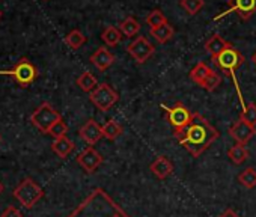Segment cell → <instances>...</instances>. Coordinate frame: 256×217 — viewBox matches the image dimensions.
Masks as SVG:
<instances>
[{
	"label": "cell",
	"instance_id": "obj_1",
	"mask_svg": "<svg viewBox=\"0 0 256 217\" xmlns=\"http://www.w3.org/2000/svg\"><path fill=\"white\" fill-rule=\"evenodd\" d=\"M180 145L186 148L194 158L200 157L218 138L220 133L200 114H193L192 122L181 132L175 133Z\"/></svg>",
	"mask_w": 256,
	"mask_h": 217
},
{
	"label": "cell",
	"instance_id": "obj_2",
	"mask_svg": "<svg viewBox=\"0 0 256 217\" xmlns=\"http://www.w3.org/2000/svg\"><path fill=\"white\" fill-rule=\"evenodd\" d=\"M66 217H132L101 187L94 188Z\"/></svg>",
	"mask_w": 256,
	"mask_h": 217
},
{
	"label": "cell",
	"instance_id": "obj_3",
	"mask_svg": "<svg viewBox=\"0 0 256 217\" xmlns=\"http://www.w3.org/2000/svg\"><path fill=\"white\" fill-rule=\"evenodd\" d=\"M244 60H246L244 56L236 48H234L230 44L216 59H212V62H214V65L217 68H220L223 72H226L229 77H232V80H234V83L236 86L238 95H240V88H238V83H236V78H235V71L244 64Z\"/></svg>",
	"mask_w": 256,
	"mask_h": 217
},
{
	"label": "cell",
	"instance_id": "obj_4",
	"mask_svg": "<svg viewBox=\"0 0 256 217\" xmlns=\"http://www.w3.org/2000/svg\"><path fill=\"white\" fill-rule=\"evenodd\" d=\"M44 196V190L32 178H24L14 190V198L28 210L34 208Z\"/></svg>",
	"mask_w": 256,
	"mask_h": 217
},
{
	"label": "cell",
	"instance_id": "obj_5",
	"mask_svg": "<svg viewBox=\"0 0 256 217\" xmlns=\"http://www.w3.org/2000/svg\"><path fill=\"white\" fill-rule=\"evenodd\" d=\"M0 76H10L12 77L18 86L22 88H28L29 84H32L36 77H38V70L36 66L26 58H22L12 70L10 71H0Z\"/></svg>",
	"mask_w": 256,
	"mask_h": 217
},
{
	"label": "cell",
	"instance_id": "obj_6",
	"mask_svg": "<svg viewBox=\"0 0 256 217\" xmlns=\"http://www.w3.org/2000/svg\"><path fill=\"white\" fill-rule=\"evenodd\" d=\"M60 120V114L50 102H42L30 116L32 124L42 133H48V130Z\"/></svg>",
	"mask_w": 256,
	"mask_h": 217
},
{
	"label": "cell",
	"instance_id": "obj_7",
	"mask_svg": "<svg viewBox=\"0 0 256 217\" xmlns=\"http://www.w3.org/2000/svg\"><path fill=\"white\" fill-rule=\"evenodd\" d=\"M90 102L101 112H108L110 108L118 102L119 95L118 92L108 84V83H100L90 94H89Z\"/></svg>",
	"mask_w": 256,
	"mask_h": 217
},
{
	"label": "cell",
	"instance_id": "obj_8",
	"mask_svg": "<svg viewBox=\"0 0 256 217\" xmlns=\"http://www.w3.org/2000/svg\"><path fill=\"white\" fill-rule=\"evenodd\" d=\"M164 110L168 114V122L174 127L175 133L184 130L193 120V112H190L188 108L182 102H175L172 107H166Z\"/></svg>",
	"mask_w": 256,
	"mask_h": 217
},
{
	"label": "cell",
	"instance_id": "obj_9",
	"mask_svg": "<svg viewBox=\"0 0 256 217\" xmlns=\"http://www.w3.org/2000/svg\"><path fill=\"white\" fill-rule=\"evenodd\" d=\"M235 12L241 20H248L256 14V0H228V10L214 17V22L222 20L228 14Z\"/></svg>",
	"mask_w": 256,
	"mask_h": 217
},
{
	"label": "cell",
	"instance_id": "obj_10",
	"mask_svg": "<svg viewBox=\"0 0 256 217\" xmlns=\"http://www.w3.org/2000/svg\"><path fill=\"white\" fill-rule=\"evenodd\" d=\"M126 52L138 64H145L156 52V47L146 36H138L126 46Z\"/></svg>",
	"mask_w": 256,
	"mask_h": 217
},
{
	"label": "cell",
	"instance_id": "obj_11",
	"mask_svg": "<svg viewBox=\"0 0 256 217\" xmlns=\"http://www.w3.org/2000/svg\"><path fill=\"white\" fill-rule=\"evenodd\" d=\"M77 163L78 166L86 172V174H94L102 163V156L94 148V146H88L84 148L78 156H77Z\"/></svg>",
	"mask_w": 256,
	"mask_h": 217
},
{
	"label": "cell",
	"instance_id": "obj_12",
	"mask_svg": "<svg viewBox=\"0 0 256 217\" xmlns=\"http://www.w3.org/2000/svg\"><path fill=\"white\" fill-rule=\"evenodd\" d=\"M78 136L89 145L94 146L102 138V126H100L95 120H88L78 130Z\"/></svg>",
	"mask_w": 256,
	"mask_h": 217
},
{
	"label": "cell",
	"instance_id": "obj_13",
	"mask_svg": "<svg viewBox=\"0 0 256 217\" xmlns=\"http://www.w3.org/2000/svg\"><path fill=\"white\" fill-rule=\"evenodd\" d=\"M256 134V127L238 120L230 128H229V136L236 142V144H241V145H246L253 136Z\"/></svg>",
	"mask_w": 256,
	"mask_h": 217
},
{
	"label": "cell",
	"instance_id": "obj_14",
	"mask_svg": "<svg viewBox=\"0 0 256 217\" xmlns=\"http://www.w3.org/2000/svg\"><path fill=\"white\" fill-rule=\"evenodd\" d=\"M89 60H90V64H92L98 71H106V70H108V68L113 65L114 56H113V53L108 52L107 48L100 47V48L90 56Z\"/></svg>",
	"mask_w": 256,
	"mask_h": 217
},
{
	"label": "cell",
	"instance_id": "obj_15",
	"mask_svg": "<svg viewBox=\"0 0 256 217\" xmlns=\"http://www.w3.org/2000/svg\"><path fill=\"white\" fill-rule=\"evenodd\" d=\"M151 172L158 178V180H166L168 176L172 175L174 172V164L166 156H158L150 166Z\"/></svg>",
	"mask_w": 256,
	"mask_h": 217
},
{
	"label": "cell",
	"instance_id": "obj_16",
	"mask_svg": "<svg viewBox=\"0 0 256 217\" xmlns=\"http://www.w3.org/2000/svg\"><path fill=\"white\" fill-rule=\"evenodd\" d=\"M74 148H76L74 142L71 139H68L66 136L60 138V139H54V142L52 144V151L60 158H66L74 151Z\"/></svg>",
	"mask_w": 256,
	"mask_h": 217
},
{
	"label": "cell",
	"instance_id": "obj_17",
	"mask_svg": "<svg viewBox=\"0 0 256 217\" xmlns=\"http://www.w3.org/2000/svg\"><path fill=\"white\" fill-rule=\"evenodd\" d=\"M229 46V42L226 41V40H223L220 35H217V34H214L206 42H205V50L211 54V58L212 59H216L226 47Z\"/></svg>",
	"mask_w": 256,
	"mask_h": 217
},
{
	"label": "cell",
	"instance_id": "obj_18",
	"mask_svg": "<svg viewBox=\"0 0 256 217\" xmlns=\"http://www.w3.org/2000/svg\"><path fill=\"white\" fill-rule=\"evenodd\" d=\"M150 34H151V36H152L158 44H166L168 41L172 40L175 30H174V28H172L169 23H164V24H162V26H158V28H156V29H150Z\"/></svg>",
	"mask_w": 256,
	"mask_h": 217
},
{
	"label": "cell",
	"instance_id": "obj_19",
	"mask_svg": "<svg viewBox=\"0 0 256 217\" xmlns=\"http://www.w3.org/2000/svg\"><path fill=\"white\" fill-rule=\"evenodd\" d=\"M211 74H212V70H211L205 62H199V64H196V66L190 71V78H192L196 84L202 86V84L205 83V80H206Z\"/></svg>",
	"mask_w": 256,
	"mask_h": 217
},
{
	"label": "cell",
	"instance_id": "obj_20",
	"mask_svg": "<svg viewBox=\"0 0 256 217\" xmlns=\"http://www.w3.org/2000/svg\"><path fill=\"white\" fill-rule=\"evenodd\" d=\"M119 30L122 32L124 36L126 38H133L140 32V24L134 17H126L120 24H119Z\"/></svg>",
	"mask_w": 256,
	"mask_h": 217
},
{
	"label": "cell",
	"instance_id": "obj_21",
	"mask_svg": "<svg viewBox=\"0 0 256 217\" xmlns=\"http://www.w3.org/2000/svg\"><path fill=\"white\" fill-rule=\"evenodd\" d=\"M101 40L104 41V44L107 47H116L120 42V40H122V32L119 29L113 28V26H108V28H106L102 30Z\"/></svg>",
	"mask_w": 256,
	"mask_h": 217
},
{
	"label": "cell",
	"instance_id": "obj_22",
	"mask_svg": "<svg viewBox=\"0 0 256 217\" xmlns=\"http://www.w3.org/2000/svg\"><path fill=\"white\" fill-rule=\"evenodd\" d=\"M228 157L234 164H242L248 158V151H247L246 145L236 144L228 151Z\"/></svg>",
	"mask_w": 256,
	"mask_h": 217
},
{
	"label": "cell",
	"instance_id": "obj_23",
	"mask_svg": "<svg viewBox=\"0 0 256 217\" xmlns=\"http://www.w3.org/2000/svg\"><path fill=\"white\" fill-rule=\"evenodd\" d=\"M122 126L114 120H110L102 126V138H106L107 140H116L122 134Z\"/></svg>",
	"mask_w": 256,
	"mask_h": 217
},
{
	"label": "cell",
	"instance_id": "obj_24",
	"mask_svg": "<svg viewBox=\"0 0 256 217\" xmlns=\"http://www.w3.org/2000/svg\"><path fill=\"white\" fill-rule=\"evenodd\" d=\"M98 84H100V83H98L96 77H95L92 72H89V71L83 72V74L77 78V86H78L83 92H89V94H90Z\"/></svg>",
	"mask_w": 256,
	"mask_h": 217
},
{
	"label": "cell",
	"instance_id": "obj_25",
	"mask_svg": "<svg viewBox=\"0 0 256 217\" xmlns=\"http://www.w3.org/2000/svg\"><path fill=\"white\" fill-rule=\"evenodd\" d=\"M65 44L70 47V48H72V50H78L84 42H86V36L78 30V29H74V30H71L66 36H65Z\"/></svg>",
	"mask_w": 256,
	"mask_h": 217
},
{
	"label": "cell",
	"instance_id": "obj_26",
	"mask_svg": "<svg viewBox=\"0 0 256 217\" xmlns=\"http://www.w3.org/2000/svg\"><path fill=\"white\" fill-rule=\"evenodd\" d=\"M238 182L246 188H254L256 187V170L253 168L244 169L238 175Z\"/></svg>",
	"mask_w": 256,
	"mask_h": 217
},
{
	"label": "cell",
	"instance_id": "obj_27",
	"mask_svg": "<svg viewBox=\"0 0 256 217\" xmlns=\"http://www.w3.org/2000/svg\"><path fill=\"white\" fill-rule=\"evenodd\" d=\"M240 120L256 127V104L254 102H248L240 115Z\"/></svg>",
	"mask_w": 256,
	"mask_h": 217
},
{
	"label": "cell",
	"instance_id": "obj_28",
	"mask_svg": "<svg viewBox=\"0 0 256 217\" xmlns=\"http://www.w3.org/2000/svg\"><path fill=\"white\" fill-rule=\"evenodd\" d=\"M164 23H168V18H166V16H164L162 11H158V10L151 11V12L148 14V17H146V24L150 26V29H156V28H158V26H162V24H164Z\"/></svg>",
	"mask_w": 256,
	"mask_h": 217
},
{
	"label": "cell",
	"instance_id": "obj_29",
	"mask_svg": "<svg viewBox=\"0 0 256 217\" xmlns=\"http://www.w3.org/2000/svg\"><path fill=\"white\" fill-rule=\"evenodd\" d=\"M180 5L188 16H196L204 8V0H181Z\"/></svg>",
	"mask_w": 256,
	"mask_h": 217
},
{
	"label": "cell",
	"instance_id": "obj_30",
	"mask_svg": "<svg viewBox=\"0 0 256 217\" xmlns=\"http://www.w3.org/2000/svg\"><path fill=\"white\" fill-rule=\"evenodd\" d=\"M66 133H68V126L65 124L64 120H60V121H58V122L48 130L47 134H50L53 139H60V138H65Z\"/></svg>",
	"mask_w": 256,
	"mask_h": 217
},
{
	"label": "cell",
	"instance_id": "obj_31",
	"mask_svg": "<svg viewBox=\"0 0 256 217\" xmlns=\"http://www.w3.org/2000/svg\"><path fill=\"white\" fill-rule=\"evenodd\" d=\"M220 83H222V77H220L217 72L212 71V74L205 80V83H204L200 88H204V89L208 90V92H212V90H216V89L220 86Z\"/></svg>",
	"mask_w": 256,
	"mask_h": 217
},
{
	"label": "cell",
	"instance_id": "obj_32",
	"mask_svg": "<svg viewBox=\"0 0 256 217\" xmlns=\"http://www.w3.org/2000/svg\"><path fill=\"white\" fill-rule=\"evenodd\" d=\"M0 217H23V212L18 208L10 205L8 208L4 210V212H2V216H0Z\"/></svg>",
	"mask_w": 256,
	"mask_h": 217
},
{
	"label": "cell",
	"instance_id": "obj_33",
	"mask_svg": "<svg viewBox=\"0 0 256 217\" xmlns=\"http://www.w3.org/2000/svg\"><path fill=\"white\" fill-rule=\"evenodd\" d=\"M218 217H240V214H238L234 208H226Z\"/></svg>",
	"mask_w": 256,
	"mask_h": 217
},
{
	"label": "cell",
	"instance_id": "obj_34",
	"mask_svg": "<svg viewBox=\"0 0 256 217\" xmlns=\"http://www.w3.org/2000/svg\"><path fill=\"white\" fill-rule=\"evenodd\" d=\"M252 60H253V64L256 65V52L253 53V56H252Z\"/></svg>",
	"mask_w": 256,
	"mask_h": 217
},
{
	"label": "cell",
	"instance_id": "obj_35",
	"mask_svg": "<svg viewBox=\"0 0 256 217\" xmlns=\"http://www.w3.org/2000/svg\"><path fill=\"white\" fill-rule=\"evenodd\" d=\"M2 192H4V184L0 182V193H2Z\"/></svg>",
	"mask_w": 256,
	"mask_h": 217
},
{
	"label": "cell",
	"instance_id": "obj_36",
	"mask_svg": "<svg viewBox=\"0 0 256 217\" xmlns=\"http://www.w3.org/2000/svg\"><path fill=\"white\" fill-rule=\"evenodd\" d=\"M0 142H2V136H0Z\"/></svg>",
	"mask_w": 256,
	"mask_h": 217
},
{
	"label": "cell",
	"instance_id": "obj_37",
	"mask_svg": "<svg viewBox=\"0 0 256 217\" xmlns=\"http://www.w3.org/2000/svg\"><path fill=\"white\" fill-rule=\"evenodd\" d=\"M0 17H2V11H0Z\"/></svg>",
	"mask_w": 256,
	"mask_h": 217
}]
</instances>
